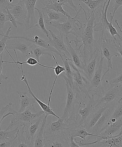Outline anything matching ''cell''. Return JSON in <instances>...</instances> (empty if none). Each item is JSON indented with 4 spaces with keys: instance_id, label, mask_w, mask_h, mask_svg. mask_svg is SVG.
Here are the masks:
<instances>
[{
    "instance_id": "cell-1",
    "label": "cell",
    "mask_w": 122,
    "mask_h": 147,
    "mask_svg": "<svg viewBox=\"0 0 122 147\" xmlns=\"http://www.w3.org/2000/svg\"><path fill=\"white\" fill-rule=\"evenodd\" d=\"M76 114L67 119L61 117L56 122L46 123L44 132V145L46 141L59 142L65 147H69L68 141L71 133L78 125Z\"/></svg>"
},
{
    "instance_id": "cell-2",
    "label": "cell",
    "mask_w": 122,
    "mask_h": 147,
    "mask_svg": "<svg viewBox=\"0 0 122 147\" xmlns=\"http://www.w3.org/2000/svg\"><path fill=\"white\" fill-rule=\"evenodd\" d=\"M94 31L99 32V38L98 42L101 55L106 58L107 61L108 69L105 72H109L110 69H113L112 63V58L113 56L120 57L115 47L116 41L111 35L102 26L100 22H95L93 26Z\"/></svg>"
},
{
    "instance_id": "cell-3",
    "label": "cell",
    "mask_w": 122,
    "mask_h": 147,
    "mask_svg": "<svg viewBox=\"0 0 122 147\" xmlns=\"http://www.w3.org/2000/svg\"><path fill=\"white\" fill-rule=\"evenodd\" d=\"M45 115L43 111L37 112L36 111L27 110L22 112H19L18 111L14 110L13 107H11L10 111L4 115V118L12 115L10 123L6 131H9L15 125H20L21 127L25 126L29 124L32 123Z\"/></svg>"
},
{
    "instance_id": "cell-4",
    "label": "cell",
    "mask_w": 122,
    "mask_h": 147,
    "mask_svg": "<svg viewBox=\"0 0 122 147\" xmlns=\"http://www.w3.org/2000/svg\"><path fill=\"white\" fill-rule=\"evenodd\" d=\"M122 85L114 86H110L97 100H95V107L102 105L109 106L116 105L117 101L122 98Z\"/></svg>"
},
{
    "instance_id": "cell-5",
    "label": "cell",
    "mask_w": 122,
    "mask_h": 147,
    "mask_svg": "<svg viewBox=\"0 0 122 147\" xmlns=\"http://www.w3.org/2000/svg\"><path fill=\"white\" fill-rule=\"evenodd\" d=\"M100 62L98 64L93 78L89 83V91L90 94L91 92L98 98L100 97L104 92L105 90L101 84L105 75H103V62L104 58L101 55Z\"/></svg>"
},
{
    "instance_id": "cell-6",
    "label": "cell",
    "mask_w": 122,
    "mask_h": 147,
    "mask_svg": "<svg viewBox=\"0 0 122 147\" xmlns=\"http://www.w3.org/2000/svg\"><path fill=\"white\" fill-rule=\"evenodd\" d=\"M111 1V0H106L105 1L102 9H101V12L99 15V22L103 28L111 35L115 41L122 42V38L121 36L119 35L116 28L112 24L113 18L112 17L111 12L110 13V22H109L108 21L107 17V11Z\"/></svg>"
},
{
    "instance_id": "cell-7",
    "label": "cell",
    "mask_w": 122,
    "mask_h": 147,
    "mask_svg": "<svg viewBox=\"0 0 122 147\" xmlns=\"http://www.w3.org/2000/svg\"><path fill=\"white\" fill-rule=\"evenodd\" d=\"M32 43L20 38L19 36H9L6 44L7 49L20 51L27 59L31 57V46Z\"/></svg>"
},
{
    "instance_id": "cell-8",
    "label": "cell",
    "mask_w": 122,
    "mask_h": 147,
    "mask_svg": "<svg viewBox=\"0 0 122 147\" xmlns=\"http://www.w3.org/2000/svg\"><path fill=\"white\" fill-rule=\"evenodd\" d=\"M79 17L76 15L74 18H69L66 22L62 24L53 21H49L46 23L48 25L54 27L58 30L60 34L63 35L64 37L69 38V34L73 30L79 28L83 25L77 19Z\"/></svg>"
},
{
    "instance_id": "cell-9",
    "label": "cell",
    "mask_w": 122,
    "mask_h": 147,
    "mask_svg": "<svg viewBox=\"0 0 122 147\" xmlns=\"http://www.w3.org/2000/svg\"><path fill=\"white\" fill-rule=\"evenodd\" d=\"M69 65L71 68L72 76H73V85L71 87H74L78 88L81 93L85 95L84 100L86 99L87 95L90 94L89 91L90 82L87 80L80 71L75 66L72 59L69 60Z\"/></svg>"
},
{
    "instance_id": "cell-10",
    "label": "cell",
    "mask_w": 122,
    "mask_h": 147,
    "mask_svg": "<svg viewBox=\"0 0 122 147\" xmlns=\"http://www.w3.org/2000/svg\"><path fill=\"white\" fill-rule=\"evenodd\" d=\"M66 86L67 92V99L63 114L61 118L67 119L70 115L76 113L79 105L75 98L74 94L67 81H66Z\"/></svg>"
},
{
    "instance_id": "cell-11",
    "label": "cell",
    "mask_w": 122,
    "mask_h": 147,
    "mask_svg": "<svg viewBox=\"0 0 122 147\" xmlns=\"http://www.w3.org/2000/svg\"><path fill=\"white\" fill-rule=\"evenodd\" d=\"M49 35L48 38L49 43L58 51L59 54V56L61 55H64L71 59L67 49L66 45L64 42L63 36L61 34L56 35L50 30H49Z\"/></svg>"
},
{
    "instance_id": "cell-12",
    "label": "cell",
    "mask_w": 122,
    "mask_h": 147,
    "mask_svg": "<svg viewBox=\"0 0 122 147\" xmlns=\"http://www.w3.org/2000/svg\"><path fill=\"white\" fill-rule=\"evenodd\" d=\"M116 105H111L105 110L98 121L90 130L89 133L93 135L100 136L101 131L107 125L110 120Z\"/></svg>"
},
{
    "instance_id": "cell-13",
    "label": "cell",
    "mask_w": 122,
    "mask_h": 147,
    "mask_svg": "<svg viewBox=\"0 0 122 147\" xmlns=\"http://www.w3.org/2000/svg\"><path fill=\"white\" fill-rule=\"evenodd\" d=\"M94 96L93 94H92L91 95L89 94L87 95L89 100L87 106L83 108L79 106L76 113V115L78 119L79 116L81 117V118L79 122H78V125H81L85 122L95 109Z\"/></svg>"
},
{
    "instance_id": "cell-14",
    "label": "cell",
    "mask_w": 122,
    "mask_h": 147,
    "mask_svg": "<svg viewBox=\"0 0 122 147\" xmlns=\"http://www.w3.org/2000/svg\"><path fill=\"white\" fill-rule=\"evenodd\" d=\"M24 3L26 8L27 15L25 21V26L27 30L35 28L37 21L35 16V5L37 0H19Z\"/></svg>"
},
{
    "instance_id": "cell-15",
    "label": "cell",
    "mask_w": 122,
    "mask_h": 147,
    "mask_svg": "<svg viewBox=\"0 0 122 147\" xmlns=\"http://www.w3.org/2000/svg\"><path fill=\"white\" fill-rule=\"evenodd\" d=\"M100 53V52H98L95 54L93 57L85 64L83 70L80 71L83 76L90 82L100 62L101 57L99 55Z\"/></svg>"
},
{
    "instance_id": "cell-16",
    "label": "cell",
    "mask_w": 122,
    "mask_h": 147,
    "mask_svg": "<svg viewBox=\"0 0 122 147\" xmlns=\"http://www.w3.org/2000/svg\"><path fill=\"white\" fill-rule=\"evenodd\" d=\"M45 115L41 117L35 122L29 124L26 126V130L25 132L26 134V138L28 147H33V143L35 137L41 123L42 119Z\"/></svg>"
},
{
    "instance_id": "cell-17",
    "label": "cell",
    "mask_w": 122,
    "mask_h": 147,
    "mask_svg": "<svg viewBox=\"0 0 122 147\" xmlns=\"http://www.w3.org/2000/svg\"><path fill=\"white\" fill-rule=\"evenodd\" d=\"M109 107L106 105H102L95 108L93 113L86 122L83 125H79L83 127L89 132L92 127L94 126L99 118L103 115L104 111Z\"/></svg>"
},
{
    "instance_id": "cell-18",
    "label": "cell",
    "mask_w": 122,
    "mask_h": 147,
    "mask_svg": "<svg viewBox=\"0 0 122 147\" xmlns=\"http://www.w3.org/2000/svg\"><path fill=\"white\" fill-rule=\"evenodd\" d=\"M17 92L19 96L20 109L18 112H23L27 110L35 111V105L36 102L33 98H29L27 92H26L17 91Z\"/></svg>"
},
{
    "instance_id": "cell-19",
    "label": "cell",
    "mask_w": 122,
    "mask_h": 147,
    "mask_svg": "<svg viewBox=\"0 0 122 147\" xmlns=\"http://www.w3.org/2000/svg\"><path fill=\"white\" fill-rule=\"evenodd\" d=\"M10 13L15 17L17 20L19 19L26 20L27 12L25 4L19 1L18 3L13 5L10 3L7 7Z\"/></svg>"
},
{
    "instance_id": "cell-20",
    "label": "cell",
    "mask_w": 122,
    "mask_h": 147,
    "mask_svg": "<svg viewBox=\"0 0 122 147\" xmlns=\"http://www.w3.org/2000/svg\"><path fill=\"white\" fill-rule=\"evenodd\" d=\"M122 118L112 123H108L107 125L102 129L100 134V136L105 137L114 136L122 131Z\"/></svg>"
},
{
    "instance_id": "cell-21",
    "label": "cell",
    "mask_w": 122,
    "mask_h": 147,
    "mask_svg": "<svg viewBox=\"0 0 122 147\" xmlns=\"http://www.w3.org/2000/svg\"><path fill=\"white\" fill-rule=\"evenodd\" d=\"M19 37L20 38L30 41L35 45L49 49L51 52L55 53L59 56V52L56 49L51 45L49 41L46 40L38 36L27 35L24 36Z\"/></svg>"
},
{
    "instance_id": "cell-22",
    "label": "cell",
    "mask_w": 122,
    "mask_h": 147,
    "mask_svg": "<svg viewBox=\"0 0 122 147\" xmlns=\"http://www.w3.org/2000/svg\"><path fill=\"white\" fill-rule=\"evenodd\" d=\"M21 81H23L25 83V84L27 87L28 92L31 94V95L35 99L39 105L40 107L41 108L42 111L44 113L45 115L47 116H48L49 115H52L53 116L56 117L58 119H59L60 118L59 116L56 115L54 112V111L49 106H48V105H46V104L44 103L37 98L35 94L33 92L32 90L31 89L28 83V81L27 80L25 76L24 75H21Z\"/></svg>"
},
{
    "instance_id": "cell-23",
    "label": "cell",
    "mask_w": 122,
    "mask_h": 147,
    "mask_svg": "<svg viewBox=\"0 0 122 147\" xmlns=\"http://www.w3.org/2000/svg\"><path fill=\"white\" fill-rule=\"evenodd\" d=\"M66 48L70 54L72 62L79 71H83L85 65L83 61L82 60L80 55L75 48L72 47L71 42L69 40V38H66Z\"/></svg>"
},
{
    "instance_id": "cell-24",
    "label": "cell",
    "mask_w": 122,
    "mask_h": 147,
    "mask_svg": "<svg viewBox=\"0 0 122 147\" xmlns=\"http://www.w3.org/2000/svg\"><path fill=\"white\" fill-rule=\"evenodd\" d=\"M42 10L43 12L44 18L46 19V22L55 21L56 22L63 23L67 20V17L61 13L45 7L42 8Z\"/></svg>"
},
{
    "instance_id": "cell-25",
    "label": "cell",
    "mask_w": 122,
    "mask_h": 147,
    "mask_svg": "<svg viewBox=\"0 0 122 147\" xmlns=\"http://www.w3.org/2000/svg\"><path fill=\"white\" fill-rule=\"evenodd\" d=\"M31 57L35 58L39 62V58L42 55L52 57V52L49 50L32 43L31 46Z\"/></svg>"
},
{
    "instance_id": "cell-26",
    "label": "cell",
    "mask_w": 122,
    "mask_h": 147,
    "mask_svg": "<svg viewBox=\"0 0 122 147\" xmlns=\"http://www.w3.org/2000/svg\"><path fill=\"white\" fill-rule=\"evenodd\" d=\"M47 117V116L45 115L35 137L34 141L33 147H44V132Z\"/></svg>"
},
{
    "instance_id": "cell-27",
    "label": "cell",
    "mask_w": 122,
    "mask_h": 147,
    "mask_svg": "<svg viewBox=\"0 0 122 147\" xmlns=\"http://www.w3.org/2000/svg\"><path fill=\"white\" fill-rule=\"evenodd\" d=\"M106 0H79L84 3L87 6L88 15L95 13L98 9L103 7Z\"/></svg>"
},
{
    "instance_id": "cell-28",
    "label": "cell",
    "mask_w": 122,
    "mask_h": 147,
    "mask_svg": "<svg viewBox=\"0 0 122 147\" xmlns=\"http://www.w3.org/2000/svg\"><path fill=\"white\" fill-rule=\"evenodd\" d=\"M21 127V129L18 130L16 136L12 141L11 147H28L26 138L23 136L24 133L25 132L24 129L25 127V126Z\"/></svg>"
},
{
    "instance_id": "cell-29",
    "label": "cell",
    "mask_w": 122,
    "mask_h": 147,
    "mask_svg": "<svg viewBox=\"0 0 122 147\" xmlns=\"http://www.w3.org/2000/svg\"><path fill=\"white\" fill-rule=\"evenodd\" d=\"M60 57L63 61L65 70V72L66 74V76L64 78L65 81H67L70 86L71 87L73 85V76L71 68L69 65V60L72 59L64 55H61Z\"/></svg>"
},
{
    "instance_id": "cell-30",
    "label": "cell",
    "mask_w": 122,
    "mask_h": 147,
    "mask_svg": "<svg viewBox=\"0 0 122 147\" xmlns=\"http://www.w3.org/2000/svg\"><path fill=\"white\" fill-rule=\"evenodd\" d=\"M15 51V56H16V57L17 62H15V63L13 64H15V65H16L18 69H19V70L21 71V73H22V74H24L22 65L25 64H27L28 65H32V66H33V65H40V66L43 67L49 68V69H54L55 67L47 66H46V65H42V64L39 63V62H38L36 59H35V58L32 57H29L28 58L27 61H25V62H19V61H18V59L16 51Z\"/></svg>"
},
{
    "instance_id": "cell-31",
    "label": "cell",
    "mask_w": 122,
    "mask_h": 147,
    "mask_svg": "<svg viewBox=\"0 0 122 147\" xmlns=\"http://www.w3.org/2000/svg\"><path fill=\"white\" fill-rule=\"evenodd\" d=\"M70 136H72L74 138H75L77 137H79L86 141V137L87 136L99 137V138H103V137L100 136L93 135V134L89 133L85 128L80 125H78L76 128L72 131L71 134Z\"/></svg>"
},
{
    "instance_id": "cell-32",
    "label": "cell",
    "mask_w": 122,
    "mask_h": 147,
    "mask_svg": "<svg viewBox=\"0 0 122 147\" xmlns=\"http://www.w3.org/2000/svg\"><path fill=\"white\" fill-rule=\"evenodd\" d=\"M35 9L37 11L38 16L37 18V21L35 27H37L48 38L49 35V31L47 30L45 27L44 21L43 12L42 10L38 9L37 8L35 7Z\"/></svg>"
},
{
    "instance_id": "cell-33",
    "label": "cell",
    "mask_w": 122,
    "mask_h": 147,
    "mask_svg": "<svg viewBox=\"0 0 122 147\" xmlns=\"http://www.w3.org/2000/svg\"><path fill=\"white\" fill-rule=\"evenodd\" d=\"M122 118V99L120 98L113 110L109 123H112Z\"/></svg>"
},
{
    "instance_id": "cell-34",
    "label": "cell",
    "mask_w": 122,
    "mask_h": 147,
    "mask_svg": "<svg viewBox=\"0 0 122 147\" xmlns=\"http://www.w3.org/2000/svg\"><path fill=\"white\" fill-rule=\"evenodd\" d=\"M19 130L18 127L14 130L9 131L0 130V143L12 141L17 135Z\"/></svg>"
},
{
    "instance_id": "cell-35",
    "label": "cell",
    "mask_w": 122,
    "mask_h": 147,
    "mask_svg": "<svg viewBox=\"0 0 122 147\" xmlns=\"http://www.w3.org/2000/svg\"><path fill=\"white\" fill-rule=\"evenodd\" d=\"M52 58H53V59L54 60L55 63H56L57 65L56 66V67H55L54 69L55 71V74H56V77H55L54 81V82L53 83V85H52V86L51 90L50 93V94H49V100H48V106H49V105H50L51 98L52 92H53L54 87L55 83H56V81L57 80V79L58 76H59L61 73H62V72H65V71L64 67L60 66V65H59L57 61L56 60V58H55V57L53 54H52Z\"/></svg>"
},
{
    "instance_id": "cell-36",
    "label": "cell",
    "mask_w": 122,
    "mask_h": 147,
    "mask_svg": "<svg viewBox=\"0 0 122 147\" xmlns=\"http://www.w3.org/2000/svg\"><path fill=\"white\" fill-rule=\"evenodd\" d=\"M62 5V3H59L57 1L56 2H53L49 5H46L45 8L52 10L57 12L61 13L63 14V15H66L68 19L71 18L72 17L70 15L63 9Z\"/></svg>"
},
{
    "instance_id": "cell-37",
    "label": "cell",
    "mask_w": 122,
    "mask_h": 147,
    "mask_svg": "<svg viewBox=\"0 0 122 147\" xmlns=\"http://www.w3.org/2000/svg\"><path fill=\"white\" fill-rule=\"evenodd\" d=\"M11 31V27L10 26L5 34L0 40V56L6 50V44Z\"/></svg>"
},
{
    "instance_id": "cell-38",
    "label": "cell",
    "mask_w": 122,
    "mask_h": 147,
    "mask_svg": "<svg viewBox=\"0 0 122 147\" xmlns=\"http://www.w3.org/2000/svg\"><path fill=\"white\" fill-rule=\"evenodd\" d=\"M7 21H9L12 23V25H13L15 28H17L18 27L17 25L22 26L23 25V24L22 23L19 22V21L17 20L15 17L13 16L12 14L9 12V10H8L7 7Z\"/></svg>"
},
{
    "instance_id": "cell-39",
    "label": "cell",
    "mask_w": 122,
    "mask_h": 147,
    "mask_svg": "<svg viewBox=\"0 0 122 147\" xmlns=\"http://www.w3.org/2000/svg\"><path fill=\"white\" fill-rule=\"evenodd\" d=\"M7 10L0 7V29L4 27L5 22L7 21Z\"/></svg>"
},
{
    "instance_id": "cell-40",
    "label": "cell",
    "mask_w": 122,
    "mask_h": 147,
    "mask_svg": "<svg viewBox=\"0 0 122 147\" xmlns=\"http://www.w3.org/2000/svg\"><path fill=\"white\" fill-rule=\"evenodd\" d=\"M122 71L117 74L115 78L111 81L110 86H118L122 85Z\"/></svg>"
},
{
    "instance_id": "cell-41",
    "label": "cell",
    "mask_w": 122,
    "mask_h": 147,
    "mask_svg": "<svg viewBox=\"0 0 122 147\" xmlns=\"http://www.w3.org/2000/svg\"><path fill=\"white\" fill-rule=\"evenodd\" d=\"M12 106V103L9 102L8 105L5 107H3L2 109L0 110V130L1 129V124L2 121L5 119L4 117L5 113L7 112H9L11 107Z\"/></svg>"
},
{
    "instance_id": "cell-42",
    "label": "cell",
    "mask_w": 122,
    "mask_h": 147,
    "mask_svg": "<svg viewBox=\"0 0 122 147\" xmlns=\"http://www.w3.org/2000/svg\"><path fill=\"white\" fill-rule=\"evenodd\" d=\"M3 54H2L0 56V85H1L2 84L3 80H7L8 79V78L7 76L6 75H4L2 73V71L3 69Z\"/></svg>"
},
{
    "instance_id": "cell-43",
    "label": "cell",
    "mask_w": 122,
    "mask_h": 147,
    "mask_svg": "<svg viewBox=\"0 0 122 147\" xmlns=\"http://www.w3.org/2000/svg\"><path fill=\"white\" fill-rule=\"evenodd\" d=\"M122 0H116L115 2L114 5L112 7V8H113V15H112V18H113L116 11L118 9L119 7L122 6Z\"/></svg>"
},
{
    "instance_id": "cell-44",
    "label": "cell",
    "mask_w": 122,
    "mask_h": 147,
    "mask_svg": "<svg viewBox=\"0 0 122 147\" xmlns=\"http://www.w3.org/2000/svg\"><path fill=\"white\" fill-rule=\"evenodd\" d=\"M74 138L72 136L69 137V141H68V144L69 147H80L79 145H78L74 141Z\"/></svg>"
},
{
    "instance_id": "cell-45",
    "label": "cell",
    "mask_w": 122,
    "mask_h": 147,
    "mask_svg": "<svg viewBox=\"0 0 122 147\" xmlns=\"http://www.w3.org/2000/svg\"><path fill=\"white\" fill-rule=\"evenodd\" d=\"M9 4L8 0H0V7L3 9H6Z\"/></svg>"
},
{
    "instance_id": "cell-46",
    "label": "cell",
    "mask_w": 122,
    "mask_h": 147,
    "mask_svg": "<svg viewBox=\"0 0 122 147\" xmlns=\"http://www.w3.org/2000/svg\"><path fill=\"white\" fill-rule=\"evenodd\" d=\"M58 0H39L40 2L42 3L44 6L49 5L53 2H56Z\"/></svg>"
},
{
    "instance_id": "cell-47",
    "label": "cell",
    "mask_w": 122,
    "mask_h": 147,
    "mask_svg": "<svg viewBox=\"0 0 122 147\" xmlns=\"http://www.w3.org/2000/svg\"><path fill=\"white\" fill-rule=\"evenodd\" d=\"M5 34H4V33L2 29H0V38L1 37L2 38L3 36L5 35Z\"/></svg>"
}]
</instances>
